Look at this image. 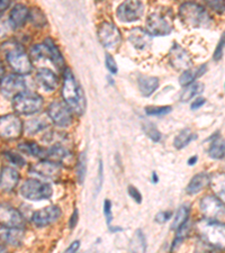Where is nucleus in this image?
<instances>
[{"label":"nucleus","instance_id":"nucleus-1","mask_svg":"<svg viewBox=\"0 0 225 253\" xmlns=\"http://www.w3.org/2000/svg\"><path fill=\"white\" fill-rule=\"evenodd\" d=\"M62 97L64 103L72 112H75L78 115H83L86 111V105H87L86 97L70 69H64Z\"/></svg>","mask_w":225,"mask_h":253},{"label":"nucleus","instance_id":"nucleus-2","mask_svg":"<svg viewBox=\"0 0 225 253\" xmlns=\"http://www.w3.org/2000/svg\"><path fill=\"white\" fill-rule=\"evenodd\" d=\"M1 51L5 54L8 64L13 69L15 75L25 76L33 70V63L24 47L17 42H6L1 45Z\"/></svg>","mask_w":225,"mask_h":253},{"label":"nucleus","instance_id":"nucleus-3","mask_svg":"<svg viewBox=\"0 0 225 253\" xmlns=\"http://www.w3.org/2000/svg\"><path fill=\"white\" fill-rule=\"evenodd\" d=\"M179 17L189 28H207L212 25V17L202 5L183 2L179 7Z\"/></svg>","mask_w":225,"mask_h":253},{"label":"nucleus","instance_id":"nucleus-4","mask_svg":"<svg viewBox=\"0 0 225 253\" xmlns=\"http://www.w3.org/2000/svg\"><path fill=\"white\" fill-rule=\"evenodd\" d=\"M174 14L169 8H159L149 15L146 31L151 36H166L173 32Z\"/></svg>","mask_w":225,"mask_h":253},{"label":"nucleus","instance_id":"nucleus-5","mask_svg":"<svg viewBox=\"0 0 225 253\" xmlns=\"http://www.w3.org/2000/svg\"><path fill=\"white\" fill-rule=\"evenodd\" d=\"M197 231L200 238L211 247L225 250V224L204 219L197 224Z\"/></svg>","mask_w":225,"mask_h":253},{"label":"nucleus","instance_id":"nucleus-6","mask_svg":"<svg viewBox=\"0 0 225 253\" xmlns=\"http://www.w3.org/2000/svg\"><path fill=\"white\" fill-rule=\"evenodd\" d=\"M13 109L19 115H33L43 107V98L39 93L24 91L13 98Z\"/></svg>","mask_w":225,"mask_h":253},{"label":"nucleus","instance_id":"nucleus-7","mask_svg":"<svg viewBox=\"0 0 225 253\" xmlns=\"http://www.w3.org/2000/svg\"><path fill=\"white\" fill-rule=\"evenodd\" d=\"M52 193L50 183L42 182L38 179H27L20 187V195L25 199L33 202L48 199L52 196Z\"/></svg>","mask_w":225,"mask_h":253},{"label":"nucleus","instance_id":"nucleus-8","mask_svg":"<svg viewBox=\"0 0 225 253\" xmlns=\"http://www.w3.org/2000/svg\"><path fill=\"white\" fill-rule=\"evenodd\" d=\"M200 211L205 219L225 224V205L213 195H207L199 203Z\"/></svg>","mask_w":225,"mask_h":253},{"label":"nucleus","instance_id":"nucleus-9","mask_svg":"<svg viewBox=\"0 0 225 253\" xmlns=\"http://www.w3.org/2000/svg\"><path fill=\"white\" fill-rule=\"evenodd\" d=\"M23 122L17 115L7 114L0 116V137L5 140H17L23 133Z\"/></svg>","mask_w":225,"mask_h":253},{"label":"nucleus","instance_id":"nucleus-10","mask_svg":"<svg viewBox=\"0 0 225 253\" xmlns=\"http://www.w3.org/2000/svg\"><path fill=\"white\" fill-rule=\"evenodd\" d=\"M98 39H99L101 45L108 48V50H114L120 46L122 42V34L115 24L104 22L101 23L98 27Z\"/></svg>","mask_w":225,"mask_h":253},{"label":"nucleus","instance_id":"nucleus-11","mask_svg":"<svg viewBox=\"0 0 225 253\" xmlns=\"http://www.w3.org/2000/svg\"><path fill=\"white\" fill-rule=\"evenodd\" d=\"M47 114L53 123L59 127H68L72 123L71 109L68 107L67 104L61 101H53L48 106Z\"/></svg>","mask_w":225,"mask_h":253},{"label":"nucleus","instance_id":"nucleus-12","mask_svg":"<svg viewBox=\"0 0 225 253\" xmlns=\"http://www.w3.org/2000/svg\"><path fill=\"white\" fill-rule=\"evenodd\" d=\"M24 224V216L18 210L8 204L0 203V226L23 228Z\"/></svg>","mask_w":225,"mask_h":253},{"label":"nucleus","instance_id":"nucleus-13","mask_svg":"<svg viewBox=\"0 0 225 253\" xmlns=\"http://www.w3.org/2000/svg\"><path fill=\"white\" fill-rule=\"evenodd\" d=\"M26 81L23 76L9 75L3 77L0 81V90L6 98H15L19 93L25 91Z\"/></svg>","mask_w":225,"mask_h":253},{"label":"nucleus","instance_id":"nucleus-14","mask_svg":"<svg viewBox=\"0 0 225 253\" xmlns=\"http://www.w3.org/2000/svg\"><path fill=\"white\" fill-rule=\"evenodd\" d=\"M144 11V6L141 1H125L117 8V17L122 22L130 23L140 19Z\"/></svg>","mask_w":225,"mask_h":253},{"label":"nucleus","instance_id":"nucleus-15","mask_svg":"<svg viewBox=\"0 0 225 253\" xmlns=\"http://www.w3.org/2000/svg\"><path fill=\"white\" fill-rule=\"evenodd\" d=\"M169 62L177 70L186 71L191 67L193 60L185 48L181 47L179 44H174L169 51Z\"/></svg>","mask_w":225,"mask_h":253},{"label":"nucleus","instance_id":"nucleus-16","mask_svg":"<svg viewBox=\"0 0 225 253\" xmlns=\"http://www.w3.org/2000/svg\"><path fill=\"white\" fill-rule=\"evenodd\" d=\"M61 216V210L58 206H47L43 210L36 211L32 215V222L35 226L45 227L58 221Z\"/></svg>","mask_w":225,"mask_h":253},{"label":"nucleus","instance_id":"nucleus-17","mask_svg":"<svg viewBox=\"0 0 225 253\" xmlns=\"http://www.w3.org/2000/svg\"><path fill=\"white\" fill-rule=\"evenodd\" d=\"M61 172V166L50 160H42L36 165L32 166L30 169L31 174H35L38 177L44 179H56Z\"/></svg>","mask_w":225,"mask_h":253},{"label":"nucleus","instance_id":"nucleus-18","mask_svg":"<svg viewBox=\"0 0 225 253\" xmlns=\"http://www.w3.org/2000/svg\"><path fill=\"white\" fill-rule=\"evenodd\" d=\"M19 182V173L10 167H3L0 171V189L5 193L13 191Z\"/></svg>","mask_w":225,"mask_h":253},{"label":"nucleus","instance_id":"nucleus-19","mask_svg":"<svg viewBox=\"0 0 225 253\" xmlns=\"http://www.w3.org/2000/svg\"><path fill=\"white\" fill-rule=\"evenodd\" d=\"M129 41L137 50H145L151 45L152 36L146 30H143L141 27H135L129 33Z\"/></svg>","mask_w":225,"mask_h":253},{"label":"nucleus","instance_id":"nucleus-20","mask_svg":"<svg viewBox=\"0 0 225 253\" xmlns=\"http://www.w3.org/2000/svg\"><path fill=\"white\" fill-rule=\"evenodd\" d=\"M36 81H38L40 87L47 92H51L56 89L59 83L58 77H56L55 73L46 68L40 69L38 71V73H36Z\"/></svg>","mask_w":225,"mask_h":253},{"label":"nucleus","instance_id":"nucleus-21","mask_svg":"<svg viewBox=\"0 0 225 253\" xmlns=\"http://www.w3.org/2000/svg\"><path fill=\"white\" fill-rule=\"evenodd\" d=\"M30 14H31V10L28 9L25 5H22V3H17V5H15L9 15L10 24L14 30H16V28H20L22 26L25 25L27 19L30 18Z\"/></svg>","mask_w":225,"mask_h":253},{"label":"nucleus","instance_id":"nucleus-22","mask_svg":"<svg viewBox=\"0 0 225 253\" xmlns=\"http://www.w3.org/2000/svg\"><path fill=\"white\" fill-rule=\"evenodd\" d=\"M0 239L9 246L19 247L24 239L23 228L1 227L0 228Z\"/></svg>","mask_w":225,"mask_h":253},{"label":"nucleus","instance_id":"nucleus-23","mask_svg":"<svg viewBox=\"0 0 225 253\" xmlns=\"http://www.w3.org/2000/svg\"><path fill=\"white\" fill-rule=\"evenodd\" d=\"M211 182V174L206 172H200L194 175L191 180L188 183L186 191L188 195H196L202 191L205 187L210 185Z\"/></svg>","mask_w":225,"mask_h":253},{"label":"nucleus","instance_id":"nucleus-24","mask_svg":"<svg viewBox=\"0 0 225 253\" xmlns=\"http://www.w3.org/2000/svg\"><path fill=\"white\" fill-rule=\"evenodd\" d=\"M70 157L71 153L67 149L60 144H54L46 150V156H45L44 160H50L55 163H63L64 161L69 160Z\"/></svg>","mask_w":225,"mask_h":253},{"label":"nucleus","instance_id":"nucleus-25","mask_svg":"<svg viewBox=\"0 0 225 253\" xmlns=\"http://www.w3.org/2000/svg\"><path fill=\"white\" fill-rule=\"evenodd\" d=\"M210 185L215 197L225 205V172H218L211 175Z\"/></svg>","mask_w":225,"mask_h":253},{"label":"nucleus","instance_id":"nucleus-26","mask_svg":"<svg viewBox=\"0 0 225 253\" xmlns=\"http://www.w3.org/2000/svg\"><path fill=\"white\" fill-rule=\"evenodd\" d=\"M159 87V79L155 77H149V76H141L138 78V88L142 96L150 97L153 95V92L157 90Z\"/></svg>","mask_w":225,"mask_h":253},{"label":"nucleus","instance_id":"nucleus-27","mask_svg":"<svg viewBox=\"0 0 225 253\" xmlns=\"http://www.w3.org/2000/svg\"><path fill=\"white\" fill-rule=\"evenodd\" d=\"M206 71H207L206 64H203L200 65V67H197L195 69H188V70L183 71L182 75L180 76L179 83L181 85H189L193 83H195V80L198 79L199 77H202Z\"/></svg>","mask_w":225,"mask_h":253},{"label":"nucleus","instance_id":"nucleus-28","mask_svg":"<svg viewBox=\"0 0 225 253\" xmlns=\"http://www.w3.org/2000/svg\"><path fill=\"white\" fill-rule=\"evenodd\" d=\"M18 149L22 151V152L28 154V156H33L36 158H42L43 160L46 156V149L42 148L39 144H36L35 142L32 141H26L18 144Z\"/></svg>","mask_w":225,"mask_h":253},{"label":"nucleus","instance_id":"nucleus-29","mask_svg":"<svg viewBox=\"0 0 225 253\" xmlns=\"http://www.w3.org/2000/svg\"><path fill=\"white\" fill-rule=\"evenodd\" d=\"M44 44L47 46L48 52H50L51 62L54 65H56L59 69H63L64 68V59H63L62 54H61V52L58 48V46H56V44L53 42V40L47 38L44 41Z\"/></svg>","mask_w":225,"mask_h":253},{"label":"nucleus","instance_id":"nucleus-30","mask_svg":"<svg viewBox=\"0 0 225 253\" xmlns=\"http://www.w3.org/2000/svg\"><path fill=\"white\" fill-rule=\"evenodd\" d=\"M131 253H145L146 251V240L145 235L141 230H136L133 234L130 242Z\"/></svg>","mask_w":225,"mask_h":253},{"label":"nucleus","instance_id":"nucleus-31","mask_svg":"<svg viewBox=\"0 0 225 253\" xmlns=\"http://www.w3.org/2000/svg\"><path fill=\"white\" fill-rule=\"evenodd\" d=\"M208 156L215 160H221L225 157V140L221 136H214L212 140Z\"/></svg>","mask_w":225,"mask_h":253},{"label":"nucleus","instance_id":"nucleus-32","mask_svg":"<svg viewBox=\"0 0 225 253\" xmlns=\"http://www.w3.org/2000/svg\"><path fill=\"white\" fill-rule=\"evenodd\" d=\"M189 205H182L179 207V210L177 211V213H176L174 217V222L171 224V230L177 231L178 228L187 224L188 216H189Z\"/></svg>","mask_w":225,"mask_h":253},{"label":"nucleus","instance_id":"nucleus-33","mask_svg":"<svg viewBox=\"0 0 225 253\" xmlns=\"http://www.w3.org/2000/svg\"><path fill=\"white\" fill-rule=\"evenodd\" d=\"M196 137H197V135L191 132L189 128L182 129L181 132H180L175 138V142H174L175 143V148L178 149V150H181L183 148H186V146L189 144L190 142H193L194 140H196Z\"/></svg>","mask_w":225,"mask_h":253},{"label":"nucleus","instance_id":"nucleus-34","mask_svg":"<svg viewBox=\"0 0 225 253\" xmlns=\"http://www.w3.org/2000/svg\"><path fill=\"white\" fill-rule=\"evenodd\" d=\"M204 88L205 87H204L202 83H193L191 84L187 85V88H185V90L180 95V100L182 103H187V101L191 100L194 97L199 95V93H202L204 91Z\"/></svg>","mask_w":225,"mask_h":253},{"label":"nucleus","instance_id":"nucleus-35","mask_svg":"<svg viewBox=\"0 0 225 253\" xmlns=\"http://www.w3.org/2000/svg\"><path fill=\"white\" fill-rule=\"evenodd\" d=\"M31 60L40 62L43 60H50V52L45 44H38L31 48Z\"/></svg>","mask_w":225,"mask_h":253},{"label":"nucleus","instance_id":"nucleus-36","mask_svg":"<svg viewBox=\"0 0 225 253\" xmlns=\"http://www.w3.org/2000/svg\"><path fill=\"white\" fill-rule=\"evenodd\" d=\"M46 123L43 120H40V118H36V120L28 121L25 124V130L27 134H35L40 132L41 129L46 127Z\"/></svg>","mask_w":225,"mask_h":253},{"label":"nucleus","instance_id":"nucleus-37","mask_svg":"<svg viewBox=\"0 0 225 253\" xmlns=\"http://www.w3.org/2000/svg\"><path fill=\"white\" fill-rule=\"evenodd\" d=\"M173 111L171 106H154V107H146L145 112L149 116H163Z\"/></svg>","mask_w":225,"mask_h":253},{"label":"nucleus","instance_id":"nucleus-38","mask_svg":"<svg viewBox=\"0 0 225 253\" xmlns=\"http://www.w3.org/2000/svg\"><path fill=\"white\" fill-rule=\"evenodd\" d=\"M143 127H144L146 135H148L153 142H159L161 140V133L155 128V126L152 123L146 122V123L143 124Z\"/></svg>","mask_w":225,"mask_h":253},{"label":"nucleus","instance_id":"nucleus-39","mask_svg":"<svg viewBox=\"0 0 225 253\" xmlns=\"http://www.w3.org/2000/svg\"><path fill=\"white\" fill-rule=\"evenodd\" d=\"M30 19L36 26L42 27L46 24V18H45V16L40 9H33L30 14Z\"/></svg>","mask_w":225,"mask_h":253},{"label":"nucleus","instance_id":"nucleus-40","mask_svg":"<svg viewBox=\"0 0 225 253\" xmlns=\"http://www.w3.org/2000/svg\"><path fill=\"white\" fill-rule=\"evenodd\" d=\"M85 175H86V156L85 153H81L79 161H78V166H77V177L80 183H83Z\"/></svg>","mask_w":225,"mask_h":253},{"label":"nucleus","instance_id":"nucleus-41","mask_svg":"<svg viewBox=\"0 0 225 253\" xmlns=\"http://www.w3.org/2000/svg\"><path fill=\"white\" fill-rule=\"evenodd\" d=\"M5 157L8 159V161L10 163H13V165L17 166V167H23L25 165V160H24V158L22 156H19L17 153H14V152H5Z\"/></svg>","mask_w":225,"mask_h":253},{"label":"nucleus","instance_id":"nucleus-42","mask_svg":"<svg viewBox=\"0 0 225 253\" xmlns=\"http://www.w3.org/2000/svg\"><path fill=\"white\" fill-rule=\"evenodd\" d=\"M105 63H106V68L108 69V71L110 73H113V75H116L117 71H118L116 61L112 55L109 54V53H107V54H106V56H105Z\"/></svg>","mask_w":225,"mask_h":253},{"label":"nucleus","instance_id":"nucleus-43","mask_svg":"<svg viewBox=\"0 0 225 253\" xmlns=\"http://www.w3.org/2000/svg\"><path fill=\"white\" fill-rule=\"evenodd\" d=\"M224 48H225V31L222 34V36H221L220 42L218 44V46H216V48H215V52H214V60L215 61H219V60H221V58H222Z\"/></svg>","mask_w":225,"mask_h":253},{"label":"nucleus","instance_id":"nucleus-44","mask_svg":"<svg viewBox=\"0 0 225 253\" xmlns=\"http://www.w3.org/2000/svg\"><path fill=\"white\" fill-rule=\"evenodd\" d=\"M10 30H14L10 24V20L6 18H0V39L6 36Z\"/></svg>","mask_w":225,"mask_h":253},{"label":"nucleus","instance_id":"nucleus-45","mask_svg":"<svg viewBox=\"0 0 225 253\" xmlns=\"http://www.w3.org/2000/svg\"><path fill=\"white\" fill-rule=\"evenodd\" d=\"M207 5L210 6L213 10L218 13H224L225 11V0H213V1H207Z\"/></svg>","mask_w":225,"mask_h":253},{"label":"nucleus","instance_id":"nucleus-46","mask_svg":"<svg viewBox=\"0 0 225 253\" xmlns=\"http://www.w3.org/2000/svg\"><path fill=\"white\" fill-rule=\"evenodd\" d=\"M171 217H173V211H160V213L155 216V222H158L159 224H165L167 221H169Z\"/></svg>","mask_w":225,"mask_h":253},{"label":"nucleus","instance_id":"nucleus-47","mask_svg":"<svg viewBox=\"0 0 225 253\" xmlns=\"http://www.w3.org/2000/svg\"><path fill=\"white\" fill-rule=\"evenodd\" d=\"M104 215L106 217V222L109 224L113 219V214H112V203L108 199H106L104 203Z\"/></svg>","mask_w":225,"mask_h":253},{"label":"nucleus","instance_id":"nucleus-48","mask_svg":"<svg viewBox=\"0 0 225 253\" xmlns=\"http://www.w3.org/2000/svg\"><path fill=\"white\" fill-rule=\"evenodd\" d=\"M129 195L137 204H141L142 203V195H141L140 191H138L136 188H135L134 186H130L129 187Z\"/></svg>","mask_w":225,"mask_h":253},{"label":"nucleus","instance_id":"nucleus-49","mask_svg":"<svg viewBox=\"0 0 225 253\" xmlns=\"http://www.w3.org/2000/svg\"><path fill=\"white\" fill-rule=\"evenodd\" d=\"M103 171H104V168H103V162H101V160H99V167H98V185H97V193H99L100 189H101V185H103Z\"/></svg>","mask_w":225,"mask_h":253},{"label":"nucleus","instance_id":"nucleus-50","mask_svg":"<svg viewBox=\"0 0 225 253\" xmlns=\"http://www.w3.org/2000/svg\"><path fill=\"white\" fill-rule=\"evenodd\" d=\"M205 103H206L205 98H203V97L196 98V99L193 101V103H191V109H193V111H196V109H198V108L202 107L203 105H205Z\"/></svg>","mask_w":225,"mask_h":253},{"label":"nucleus","instance_id":"nucleus-51","mask_svg":"<svg viewBox=\"0 0 225 253\" xmlns=\"http://www.w3.org/2000/svg\"><path fill=\"white\" fill-rule=\"evenodd\" d=\"M80 247V241H75L70 247H69L64 253H77L78 249Z\"/></svg>","mask_w":225,"mask_h":253},{"label":"nucleus","instance_id":"nucleus-52","mask_svg":"<svg viewBox=\"0 0 225 253\" xmlns=\"http://www.w3.org/2000/svg\"><path fill=\"white\" fill-rule=\"evenodd\" d=\"M78 215H79V213H78V210L76 208L75 211H73V213L71 215V218H70V222H69V225H70L71 228L76 227L77 223H78Z\"/></svg>","mask_w":225,"mask_h":253},{"label":"nucleus","instance_id":"nucleus-53","mask_svg":"<svg viewBox=\"0 0 225 253\" xmlns=\"http://www.w3.org/2000/svg\"><path fill=\"white\" fill-rule=\"evenodd\" d=\"M10 1H3V0H0V13L5 11L8 7L10 6Z\"/></svg>","mask_w":225,"mask_h":253},{"label":"nucleus","instance_id":"nucleus-54","mask_svg":"<svg viewBox=\"0 0 225 253\" xmlns=\"http://www.w3.org/2000/svg\"><path fill=\"white\" fill-rule=\"evenodd\" d=\"M197 160H198L197 156L191 157V158H189V160H188V165H189V166H195L196 162H197Z\"/></svg>","mask_w":225,"mask_h":253},{"label":"nucleus","instance_id":"nucleus-55","mask_svg":"<svg viewBox=\"0 0 225 253\" xmlns=\"http://www.w3.org/2000/svg\"><path fill=\"white\" fill-rule=\"evenodd\" d=\"M3 76H5V67L0 62V81L3 79Z\"/></svg>","mask_w":225,"mask_h":253},{"label":"nucleus","instance_id":"nucleus-56","mask_svg":"<svg viewBox=\"0 0 225 253\" xmlns=\"http://www.w3.org/2000/svg\"><path fill=\"white\" fill-rule=\"evenodd\" d=\"M152 180H153L154 183H157L159 181V177L155 172H153V174H152Z\"/></svg>","mask_w":225,"mask_h":253},{"label":"nucleus","instance_id":"nucleus-57","mask_svg":"<svg viewBox=\"0 0 225 253\" xmlns=\"http://www.w3.org/2000/svg\"><path fill=\"white\" fill-rule=\"evenodd\" d=\"M0 253H8L7 249L3 246H0Z\"/></svg>","mask_w":225,"mask_h":253}]
</instances>
